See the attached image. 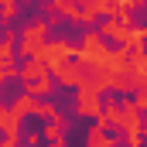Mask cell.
<instances>
[{
	"label": "cell",
	"mask_w": 147,
	"mask_h": 147,
	"mask_svg": "<svg viewBox=\"0 0 147 147\" xmlns=\"http://www.w3.org/2000/svg\"><path fill=\"white\" fill-rule=\"evenodd\" d=\"M75 55V45L72 41H45L41 48H38V58H45V65H48V72H55L62 62H69Z\"/></svg>",
	"instance_id": "1"
},
{
	"label": "cell",
	"mask_w": 147,
	"mask_h": 147,
	"mask_svg": "<svg viewBox=\"0 0 147 147\" xmlns=\"http://www.w3.org/2000/svg\"><path fill=\"white\" fill-rule=\"evenodd\" d=\"M45 38H48V21H31V24H24V31H21V55H24V58L38 55V48L45 45Z\"/></svg>",
	"instance_id": "2"
},
{
	"label": "cell",
	"mask_w": 147,
	"mask_h": 147,
	"mask_svg": "<svg viewBox=\"0 0 147 147\" xmlns=\"http://www.w3.org/2000/svg\"><path fill=\"white\" fill-rule=\"evenodd\" d=\"M79 58H82V62H89V65H106V58H110V48L103 45V34L89 31V34L82 38V48H79Z\"/></svg>",
	"instance_id": "3"
},
{
	"label": "cell",
	"mask_w": 147,
	"mask_h": 147,
	"mask_svg": "<svg viewBox=\"0 0 147 147\" xmlns=\"http://www.w3.org/2000/svg\"><path fill=\"white\" fill-rule=\"evenodd\" d=\"M75 110H79V116H99V110H103L99 89H92V86H79V99H75Z\"/></svg>",
	"instance_id": "4"
},
{
	"label": "cell",
	"mask_w": 147,
	"mask_h": 147,
	"mask_svg": "<svg viewBox=\"0 0 147 147\" xmlns=\"http://www.w3.org/2000/svg\"><path fill=\"white\" fill-rule=\"evenodd\" d=\"M0 127L7 130V144L17 140V127H21V113L14 106H0Z\"/></svg>",
	"instance_id": "5"
},
{
	"label": "cell",
	"mask_w": 147,
	"mask_h": 147,
	"mask_svg": "<svg viewBox=\"0 0 147 147\" xmlns=\"http://www.w3.org/2000/svg\"><path fill=\"white\" fill-rule=\"evenodd\" d=\"M38 75H48V65H45V58L31 55V58H28V65L21 69V79L28 82V79H38Z\"/></svg>",
	"instance_id": "6"
},
{
	"label": "cell",
	"mask_w": 147,
	"mask_h": 147,
	"mask_svg": "<svg viewBox=\"0 0 147 147\" xmlns=\"http://www.w3.org/2000/svg\"><path fill=\"white\" fill-rule=\"evenodd\" d=\"M24 86H28V92H31V96H48V92H51V79H48V75H38V79H28Z\"/></svg>",
	"instance_id": "7"
},
{
	"label": "cell",
	"mask_w": 147,
	"mask_h": 147,
	"mask_svg": "<svg viewBox=\"0 0 147 147\" xmlns=\"http://www.w3.org/2000/svg\"><path fill=\"white\" fill-rule=\"evenodd\" d=\"M14 110L21 113V116H24V113H31V110H34V96L24 89V96H17V103H14Z\"/></svg>",
	"instance_id": "8"
},
{
	"label": "cell",
	"mask_w": 147,
	"mask_h": 147,
	"mask_svg": "<svg viewBox=\"0 0 147 147\" xmlns=\"http://www.w3.org/2000/svg\"><path fill=\"white\" fill-rule=\"evenodd\" d=\"M31 113H34V116H51V120L62 116V113L55 110V106H48V103H34V110H31Z\"/></svg>",
	"instance_id": "9"
},
{
	"label": "cell",
	"mask_w": 147,
	"mask_h": 147,
	"mask_svg": "<svg viewBox=\"0 0 147 147\" xmlns=\"http://www.w3.org/2000/svg\"><path fill=\"white\" fill-rule=\"evenodd\" d=\"M89 144H113V137H106L103 130H92L89 134Z\"/></svg>",
	"instance_id": "10"
},
{
	"label": "cell",
	"mask_w": 147,
	"mask_h": 147,
	"mask_svg": "<svg viewBox=\"0 0 147 147\" xmlns=\"http://www.w3.org/2000/svg\"><path fill=\"white\" fill-rule=\"evenodd\" d=\"M113 3H116V7H130V10H134V7H140V3H147V0H113Z\"/></svg>",
	"instance_id": "11"
}]
</instances>
